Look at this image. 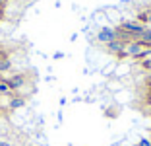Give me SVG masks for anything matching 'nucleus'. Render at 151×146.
<instances>
[{
	"mask_svg": "<svg viewBox=\"0 0 151 146\" xmlns=\"http://www.w3.org/2000/svg\"><path fill=\"white\" fill-rule=\"evenodd\" d=\"M147 45H143L142 41H138V39H134V41H130V43H126V57H130V58H136V61H139L142 58V55L147 51Z\"/></svg>",
	"mask_w": 151,
	"mask_h": 146,
	"instance_id": "nucleus-1",
	"label": "nucleus"
},
{
	"mask_svg": "<svg viewBox=\"0 0 151 146\" xmlns=\"http://www.w3.org/2000/svg\"><path fill=\"white\" fill-rule=\"evenodd\" d=\"M118 29L126 31V33H130L132 37H136V39H138V37L142 35V33L147 29V27L143 26V23H139L138 20H130V22H122V23L118 26Z\"/></svg>",
	"mask_w": 151,
	"mask_h": 146,
	"instance_id": "nucleus-2",
	"label": "nucleus"
},
{
	"mask_svg": "<svg viewBox=\"0 0 151 146\" xmlns=\"http://www.w3.org/2000/svg\"><path fill=\"white\" fill-rule=\"evenodd\" d=\"M107 47V51L111 55H116V57H120V58H124L126 57V43L124 41H120V39H114V41H111L109 45H105Z\"/></svg>",
	"mask_w": 151,
	"mask_h": 146,
	"instance_id": "nucleus-3",
	"label": "nucleus"
},
{
	"mask_svg": "<svg viewBox=\"0 0 151 146\" xmlns=\"http://www.w3.org/2000/svg\"><path fill=\"white\" fill-rule=\"evenodd\" d=\"M6 82L10 84V88H12L14 93H16L18 90H22L23 86H25L27 76H25V74H14V76H10V78H6Z\"/></svg>",
	"mask_w": 151,
	"mask_h": 146,
	"instance_id": "nucleus-4",
	"label": "nucleus"
},
{
	"mask_svg": "<svg viewBox=\"0 0 151 146\" xmlns=\"http://www.w3.org/2000/svg\"><path fill=\"white\" fill-rule=\"evenodd\" d=\"M114 39H116V29H112V27H103L97 33V41H101L103 45H109Z\"/></svg>",
	"mask_w": 151,
	"mask_h": 146,
	"instance_id": "nucleus-5",
	"label": "nucleus"
},
{
	"mask_svg": "<svg viewBox=\"0 0 151 146\" xmlns=\"http://www.w3.org/2000/svg\"><path fill=\"white\" fill-rule=\"evenodd\" d=\"M14 96V90L10 88V84L6 82V78L0 82V97H12Z\"/></svg>",
	"mask_w": 151,
	"mask_h": 146,
	"instance_id": "nucleus-6",
	"label": "nucleus"
},
{
	"mask_svg": "<svg viewBox=\"0 0 151 146\" xmlns=\"http://www.w3.org/2000/svg\"><path fill=\"white\" fill-rule=\"evenodd\" d=\"M23 103H25V99H23V97H19V96H12V97H10L8 107H10V109H19V107H23Z\"/></svg>",
	"mask_w": 151,
	"mask_h": 146,
	"instance_id": "nucleus-7",
	"label": "nucleus"
},
{
	"mask_svg": "<svg viewBox=\"0 0 151 146\" xmlns=\"http://www.w3.org/2000/svg\"><path fill=\"white\" fill-rule=\"evenodd\" d=\"M142 68L145 72H149L151 74V58H145V61H142Z\"/></svg>",
	"mask_w": 151,
	"mask_h": 146,
	"instance_id": "nucleus-8",
	"label": "nucleus"
},
{
	"mask_svg": "<svg viewBox=\"0 0 151 146\" xmlns=\"http://www.w3.org/2000/svg\"><path fill=\"white\" fill-rule=\"evenodd\" d=\"M138 146H151V138H139Z\"/></svg>",
	"mask_w": 151,
	"mask_h": 146,
	"instance_id": "nucleus-9",
	"label": "nucleus"
},
{
	"mask_svg": "<svg viewBox=\"0 0 151 146\" xmlns=\"http://www.w3.org/2000/svg\"><path fill=\"white\" fill-rule=\"evenodd\" d=\"M6 4H8V0H0V8H6Z\"/></svg>",
	"mask_w": 151,
	"mask_h": 146,
	"instance_id": "nucleus-10",
	"label": "nucleus"
},
{
	"mask_svg": "<svg viewBox=\"0 0 151 146\" xmlns=\"http://www.w3.org/2000/svg\"><path fill=\"white\" fill-rule=\"evenodd\" d=\"M147 88H149V92H151V74L147 76Z\"/></svg>",
	"mask_w": 151,
	"mask_h": 146,
	"instance_id": "nucleus-11",
	"label": "nucleus"
},
{
	"mask_svg": "<svg viewBox=\"0 0 151 146\" xmlns=\"http://www.w3.org/2000/svg\"><path fill=\"white\" fill-rule=\"evenodd\" d=\"M0 20H4V8H0Z\"/></svg>",
	"mask_w": 151,
	"mask_h": 146,
	"instance_id": "nucleus-12",
	"label": "nucleus"
},
{
	"mask_svg": "<svg viewBox=\"0 0 151 146\" xmlns=\"http://www.w3.org/2000/svg\"><path fill=\"white\" fill-rule=\"evenodd\" d=\"M147 103H149V105H151V92L147 93Z\"/></svg>",
	"mask_w": 151,
	"mask_h": 146,
	"instance_id": "nucleus-13",
	"label": "nucleus"
},
{
	"mask_svg": "<svg viewBox=\"0 0 151 146\" xmlns=\"http://www.w3.org/2000/svg\"><path fill=\"white\" fill-rule=\"evenodd\" d=\"M0 146H10V144H8V142H0Z\"/></svg>",
	"mask_w": 151,
	"mask_h": 146,
	"instance_id": "nucleus-14",
	"label": "nucleus"
},
{
	"mask_svg": "<svg viewBox=\"0 0 151 146\" xmlns=\"http://www.w3.org/2000/svg\"><path fill=\"white\" fill-rule=\"evenodd\" d=\"M2 80H4V74H2V72H0V82H2Z\"/></svg>",
	"mask_w": 151,
	"mask_h": 146,
	"instance_id": "nucleus-15",
	"label": "nucleus"
},
{
	"mask_svg": "<svg viewBox=\"0 0 151 146\" xmlns=\"http://www.w3.org/2000/svg\"><path fill=\"white\" fill-rule=\"evenodd\" d=\"M134 146H138V144H134Z\"/></svg>",
	"mask_w": 151,
	"mask_h": 146,
	"instance_id": "nucleus-16",
	"label": "nucleus"
},
{
	"mask_svg": "<svg viewBox=\"0 0 151 146\" xmlns=\"http://www.w3.org/2000/svg\"><path fill=\"white\" fill-rule=\"evenodd\" d=\"M149 29H151V27H149Z\"/></svg>",
	"mask_w": 151,
	"mask_h": 146,
	"instance_id": "nucleus-17",
	"label": "nucleus"
}]
</instances>
